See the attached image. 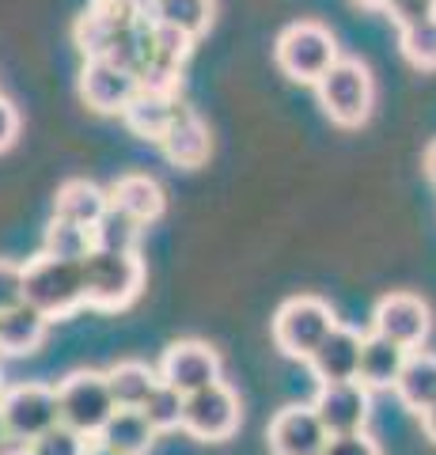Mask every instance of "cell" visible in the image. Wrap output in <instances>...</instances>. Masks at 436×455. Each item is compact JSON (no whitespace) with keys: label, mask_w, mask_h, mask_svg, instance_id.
I'll list each match as a JSON object with an SVG mask.
<instances>
[{"label":"cell","mask_w":436,"mask_h":455,"mask_svg":"<svg viewBox=\"0 0 436 455\" xmlns=\"http://www.w3.org/2000/svg\"><path fill=\"white\" fill-rule=\"evenodd\" d=\"M239 418H243V410H239V395L220 379V383H213V387H205L198 395H186L182 429H186L194 440H209V444H217V440H228L239 429Z\"/></svg>","instance_id":"obj_8"},{"label":"cell","mask_w":436,"mask_h":455,"mask_svg":"<svg viewBox=\"0 0 436 455\" xmlns=\"http://www.w3.org/2000/svg\"><path fill=\"white\" fill-rule=\"evenodd\" d=\"M334 326H337L334 311L322 300H315V296H292L273 315V341L285 357L312 361Z\"/></svg>","instance_id":"obj_5"},{"label":"cell","mask_w":436,"mask_h":455,"mask_svg":"<svg viewBox=\"0 0 436 455\" xmlns=\"http://www.w3.org/2000/svg\"><path fill=\"white\" fill-rule=\"evenodd\" d=\"M387 12L399 23V31H406V27H417L436 16V0H391Z\"/></svg>","instance_id":"obj_31"},{"label":"cell","mask_w":436,"mask_h":455,"mask_svg":"<svg viewBox=\"0 0 436 455\" xmlns=\"http://www.w3.org/2000/svg\"><path fill=\"white\" fill-rule=\"evenodd\" d=\"M357 4H364V8H391V0H357Z\"/></svg>","instance_id":"obj_41"},{"label":"cell","mask_w":436,"mask_h":455,"mask_svg":"<svg viewBox=\"0 0 436 455\" xmlns=\"http://www.w3.org/2000/svg\"><path fill=\"white\" fill-rule=\"evenodd\" d=\"M160 379L167 387H175L178 395H198L205 387L220 383V353L205 341H171L160 357Z\"/></svg>","instance_id":"obj_9"},{"label":"cell","mask_w":436,"mask_h":455,"mask_svg":"<svg viewBox=\"0 0 436 455\" xmlns=\"http://www.w3.org/2000/svg\"><path fill=\"white\" fill-rule=\"evenodd\" d=\"M23 304V266L0 259V311Z\"/></svg>","instance_id":"obj_32"},{"label":"cell","mask_w":436,"mask_h":455,"mask_svg":"<svg viewBox=\"0 0 436 455\" xmlns=\"http://www.w3.org/2000/svg\"><path fill=\"white\" fill-rule=\"evenodd\" d=\"M16 137H20V114L4 95H0V152L12 148V140Z\"/></svg>","instance_id":"obj_34"},{"label":"cell","mask_w":436,"mask_h":455,"mask_svg":"<svg viewBox=\"0 0 436 455\" xmlns=\"http://www.w3.org/2000/svg\"><path fill=\"white\" fill-rule=\"evenodd\" d=\"M88 455H118V451H110L107 444H99V440H91V448H88Z\"/></svg>","instance_id":"obj_38"},{"label":"cell","mask_w":436,"mask_h":455,"mask_svg":"<svg viewBox=\"0 0 436 455\" xmlns=\"http://www.w3.org/2000/svg\"><path fill=\"white\" fill-rule=\"evenodd\" d=\"M399 42H402L406 61H414L417 68H436V16L417 27H406Z\"/></svg>","instance_id":"obj_28"},{"label":"cell","mask_w":436,"mask_h":455,"mask_svg":"<svg viewBox=\"0 0 436 455\" xmlns=\"http://www.w3.org/2000/svg\"><path fill=\"white\" fill-rule=\"evenodd\" d=\"M16 440H12V433H8V421H4V414H0V455H4Z\"/></svg>","instance_id":"obj_37"},{"label":"cell","mask_w":436,"mask_h":455,"mask_svg":"<svg viewBox=\"0 0 436 455\" xmlns=\"http://www.w3.org/2000/svg\"><path fill=\"white\" fill-rule=\"evenodd\" d=\"M266 440H270V455H322L330 433L312 406H285L273 414Z\"/></svg>","instance_id":"obj_12"},{"label":"cell","mask_w":436,"mask_h":455,"mask_svg":"<svg viewBox=\"0 0 436 455\" xmlns=\"http://www.w3.org/2000/svg\"><path fill=\"white\" fill-rule=\"evenodd\" d=\"M395 391L402 398V406L414 410L417 418L425 410H432L436 406V353H410Z\"/></svg>","instance_id":"obj_21"},{"label":"cell","mask_w":436,"mask_h":455,"mask_svg":"<svg viewBox=\"0 0 436 455\" xmlns=\"http://www.w3.org/2000/svg\"><path fill=\"white\" fill-rule=\"evenodd\" d=\"M361 349H364V334L337 323L307 364H312L319 383H353L361 376Z\"/></svg>","instance_id":"obj_14"},{"label":"cell","mask_w":436,"mask_h":455,"mask_svg":"<svg viewBox=\"0 0 436 455\" xmlns=\"http://www.w3.org/2000/svg\"><path fill=\"white\" fill-rule=\"evenodd\" d=\"M88 448H91V440L76 429H68V425H58V429H50L46 436L31 444L35 455H88Z\"/></svg>","instance_id":"obj_29"},{"label":"cell","mask_w":436,"mask_h":455,"mask_svg":"<svg viewBox=\"0 0 436 455\" xmlns=\"http://www.w3.org/2000/svg\"><path fill=\"white\" fill-rule=\"evenodd\" d=\"M182 410H186V395H178L175 387H167L160 379V387L148 395V403L140 406V414L148 418V425L156 433H171V429H182Z\"/></svg>","instance_id":"obj_27"},{"label":"cell","mask_w":436,"mask_h":455,"mask_svg":"<svg viewBox=\"0 0 436 455\" xmlns=\"http://www.w3.org/2000/svg\"><path fill=\"white\" fill-rule=\"evenodd\" d=\"M421 429H425V436H429L432 444H436V406H432V410H425V414H421Z\"/></svg>","instance_id":"obj_35"},{"label":"cell","mask_w":436,"mask_h":455,"mask_svg":"<svg viewBox=\"0 0 436 455\" xmlns=\"http://www.w3.org/2000/svg\"><path fill=\"white\" fill-rule=\"evenodd\" d=\"M91 251H95L91 228H80V224L61 220V217H53L46 224V235H42V254H50V259H65V262H83Z\"/></svg>","instance_id":"obj_25"},{"label":"cell","mask_w":436,"mask_h":455,"mask_svg":"<svg viewBox=\"0 0 436 455\" xmlns=\"http://www.w3.org/2000/svg\"><path fill=\"white\" fill-rule=\"evenodd\" d=\"M95 440L107 444L110 451H118V455H145L152 448V440H156V429H152L140 410H118Z\"/></svg>","instance_id":"obj_23"},{"label":"cell","mask_w":436,"mask_h":455,"mask_svg":"<svg viewBox=\"0 0 436 455\" xmlns=\"http://www.w3.org/2000/svg\"><path fill=\"white\" fill-rule=\"evenodd\" d=\"M178 107H182L178 95H171V92H145V88H140L133 95V103L122 110V118H125V125H130L137 137L156 140V145H160V137H163L167 125H171Z\"/></svg>","instance_id":"obj_18"},{"label":"cell","mask_w":436,"mask_h":455,"mask_svg":"<svg viewBox=\"0 0 436 455\" xmlns=\"http://www.w3.org/2000/svg\"><path fill=\"white\" fill-rule=\"evenodd\" d=\"M58 403H61V425L83 433L88 440L99 436L107 421L118 414L107 372H91V368H80V372L58 383Z\"/></svg>","instance_id":"obj_4"},{"label":"cell","mask_w":436,"mask_h":455,"mask_svg":"<svg viewBox=\"0 0 436 455\" xmlns=\"http://www.w3.org/2000/svg\"><path fill=\"white\" fill-rule=\"evenodd\" d=\"M322 455H384L369 433H349V436H330Z\"/></svg>","instance_id":"obj_33"},{"label":"cell","mask_w":436,"mask_h":455,"mask_svg":"<svg viewBox=\"0 0 436 455\" xmlns=\"http://www.w3.org/2000/svg\"><path fill=\"white\" fill-rule=\"evenodd\" d=\"M312 410L319 421L327 425L330 436H349V433H364L372 414V395L361 379L353 383H319V391L312 398Z\"/></svg>","instance_id":"obj_10"},{"label":"cell","mask_w":436,"mask_h":455,"mask_svg":"<svg viewBox=\"0 0 436 455\" xmlns=\"http://www.w3.org/2000/svg\"><path fill=\"white\" fill-rule=\"evenodd\" d=\"M8 387H4V368H0V395H4Z\"/></svg>","instance_id":"obj_42"},{"label":"cell","mask_w":436,"mask_h":455,"mask_svg":"<svg viewBox=\"0 0 436 455\" xmlns=\"http://www.w3.org/2000/svg\"><path fill=\"white\" fill-rule=\"evenodd\" d=\"M4 455H35V451H31V444H12Z\"/></svg>","instance_id":"obj_39"},{"label":"cell","mask_w":436,"mask_h":455,"mask_svg":"<svg viewBox=\"0 0 436 455\" xmlns=\"http://www.w3.org/2000/svg\"><path fill=\"white\" fill-rule=\"evenodd\" d=\"M425 175L432 179V187H436V140H432L429 152H425Z\"/></svg>","instance_id":"obj_36"},{"label":"cell","mask_w":436,"mask_h":455,"mask_svg":"<svg viewBox=\"0 0 436 455\" xmlns=\"http://www.w3.org/2000/svg\"><path fill=\"white\" fill-rule=\"evenodd\" d=\"M91 239L99 251H118V254H137V239H140V220H133L130 212H122L118 205H110L99 224L91 228Z\"/></svg>","instance_id":"obj_26"},{"label":"cell","mask_w":436,"mask_h":455,"mask_svg":"<svg viewBox=\"0 0 436 455\" xmlns=\"http://www.w3.org/2000/svg\"><path fill=\"white\" fill-rule=\"evenodd\" d=\"M46 331H50V319L27 300L20 307L0 311V357H27V353H35L46 341Z\"/></svg>","instance_id":"obj_17"},{"label":"cell","mask_w":436,"mask_h":455,"mask_svg":"<svg viewBox=\"0 0 436 455\" xmlns=\"http://www.w3.org/2000/svg\"><path fill=\"white\" fill-rule=\"evenodd\" d=\"M110 205H118L122 212H130L133 220L148 224L163 212V190H160V182L148 175H122L115 187H110Z\"/></svg>","instance_id":"obj_22"},{"label":"cell","mask_w":436,"mask_h":455,"mask_svg":"<svg viewBox=\"0 0 436 455\" xmlns=\"http://www.w3.org/2000/svg\"><path fill=\"white\" fill-rule=\"evenodd\" d=\"M372 331L391 338L402 349H417L432 331V311H429V304L421 300V296L391 292V296H384V300L376 304Z\"/></svg>","instance_id":"obj_11"},{"label":"cell","mask_w":436,"mask_h":455,"mask_svg":"<svg viewBox=\"0 0 436 455\" xmlns=\"http://www.w3.org/2000/svg\"><path fill=\"white\" fill-rule=\"evenodd\" d=\"M83 266V292L88 304L99 311H118L137 300L140 284H145V262L137 254H118V251H99L95 247Z\"/></svg>","instance_id":"obj_3"},{"label":"cell","mask_w":436,"mask_h":455,"mask_svg":"<svg viewBox=\"0 0 436 455\" xmlns=\"http://www.w3.org/2000/svg\"><path fill=\"white\" fill-rule=\"evenodd\" d=\"M107 383L118 410H140L148 403V395L160 387V372L140 361H118L115 368H107Z\"/></svg>","instance_id":"obj_20"},{"label":"cell","mask_w":436,"mask_h":455,"mask_svg":"<svg viewBox=\"0 0 436 455\" xmlns=\"http://www.w3.org/2000/svg\"><path fill=\"white\" fill-rule=\"evenodd\" d=\"M148 16L163 27H175L186 38H198L213 23V0H156Z\"/></svg>","instance_id":"obj_24"},{"label":"cell","mask_w":436,"mask_h":455,"mask_svg":"<svg viewBox=\"0 0 436 455\" xmlns=\"http://www.w3.org/2000/svg\"><path fill=\"white\" fill-rule=\"evenodd\" d=\"M23 300L35 311H42L46 319L73 315L80 304H88V292H83V266L38 254V259H31L23 266Z\"/></svg>","instance_id":"obj_1"},{"label":"cell","mask_w":436,"mask_h":455,"mask_svg":"<svg viewBox=\"0 0 436 455\" xmlns=\"http://www.w3.org/2000/svg\"><path fill=\"white\" fill-rule=\"evenodd\" d=\"M137 92H140L137 76L118 68L115 61H107V57H91L80 68V95H83V103L99 114H122L133 103Z\"/></svg>","instance_id":"obj_13"},{"label":"cell","mask_w":436,"mask_h":455,"mask_svg":"<svg viewBox=\"0 0 436 455\" xmlns=\"http://www.w3.org/2000/svg\"><path fill=\"white\" fill-rule=\"evenodd\" d=\"M190 42L182 31H175V27H163L152 20V46H156V61H167V65H178L186 61V53H190Z\"/></svg>","instance_id":"obj_30"},{"label":"cell","mask_w":436,"mask_h":455,"mask_svg":"<svg viewBox=\"0 0 436 455\" xmlns=\"http://www.w3.org/2000/svg\"><path fill=\"white\" fill-rule=\"evenodd\" d=\"M110 209V190H99L88 179H68L53 197V217L73 220L80 228H95L99 217Z\"/></svg>","instance_id":"obj_19"},{"label":"cell","mask_w":436,"mask_h":455,"mask_svg":"<svg viewBox=\"0 0 436 455\" xmlns=\"http://www.w3.org/2000/svg\"><path fill=\"white\" fill-rule=\"evenodd\" d=\"M273 57H277L281 73L289 80H300V84H319L337 61H342L334 35L322 23H312V20L285 27L277 38V46H273Z\"/></svg>","instance_id":"obj_2"},{"label":"cell","mask_w":436,"mask_h":455,"mask_svg":"<svg viewBox=\"0 0 436 455\" xmlns=\"http://www.w3.org/2000/svg\"><path fill=\"white\" fill-rule=\"evenodd\" d=\"M130 4H133L137 12H152V8H156V0H130Z\"/></svg>","instance_id":"obj_40"},{"label":"cell","mask_w":436,"mask_h":455,"mask_svg":"<svg viewBox=\"0 0 436 455\" xmlns=\"http://www.w3.org/2000/svg\"><path fill=\"white\" fill-rule=\"evenodd\" d=\"M160 152L178 167H202L209 160V130L190 107H178L160 137Z\"/></svg>","instance_id":"obj_15"},{"label":"cell","mask_w":436,"mask_h":455,"mask_svg":"<svg viewBox=\"0 0 436 455\" xmlns=\"http://www.w3.org/2000/svg\"><path fill=\"white\" fill-rule=\"evenodd\" d=\"M0 414L8 421V433L16 444H35L50 429L61 425V403L58 387L50 383H20L0 395Z\"/></svg>","instance_id":"obj_6"},{"label":"cell","mask_w":436,"mask_h":455,"mask_svg":"<svg viewBox=\"0 0 436 455\" xmlns=\"http://www.w3.org/2000/svg\"><path fill=\"white\" fill-rule=\"evenodd\" d=\"M406 361H410V349H402V346H395L391 338H384V334H364V349H361V383L369 391H376V387H395L399 383V376H402V368H406Z\"/></svg>","instance_id":"obj_16"},{"label":"cell","mask_w":436,"mask_h":455,"mask_svg":"<svg viewBox=\"0 0 436 455\" xmlns=\"http://www.w3.org/2000/svg\"><path fill=\"white\" fill-rule=\"evenodd\" d=\"M315 92H319L322 110L330 114V122L345 125V130H353V125H361L372 114V76L361 61L342 57V61L315 84Z\"/></svg>","instance_id":"obj_7"}]
</instances>
